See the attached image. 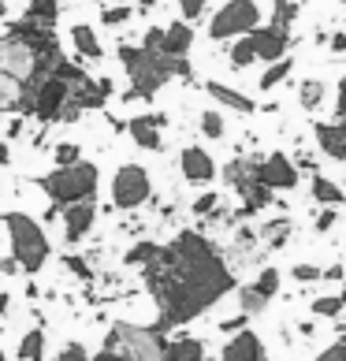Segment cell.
I'll list each match as a JSON object with an SVG mask.
<instances>
[{"instance_id":"obj_39","label":"cell","mask_w":346,"mask_h":361,"mask_svg":"<svg viewBox=\"0 0 346 361\" xmlns=\"http://www.w3.org/2000/svg\"><path fill=\"white\" fill-rule=\"evenodd\" d=\"M52 361H89V357H86V350H82L78 343H68V346H63V350H60L56 357H52Z\"/></svg>"},{"instance_id":"obj_15","label":"cell","mask_w":346,"mask_h":361,"mask_svg":"<svg viewBox=\"0 0 346 361\" xmlns=\"http://www.w3.org/2000/svg\"><path fill=\"white\" fill-rule=\"evenodd\" d=\"M223 361H264V346L254 331L242 328L228 346H223Z\"/></svg>"},{"instance_id":"obj_43","label":"cell","mask_w":346,"mask_h":361,"mask_svg":"<svg viewBox=\"0 0 346 361\" xmlns=\"http://www.w3.org/2000/svg\"><path fill=\"white\" fill-rule=\"evenodd\" d=\"M93 361H130V357H127L123 350H112V346H104V350L93 357Z\"/></svg>"},{"instance_id":"obj_33","label":"cell","mask_w":346,"mask_h":361,"mask_svg":"<svg viewBox=\"0 0 346 361\" xmlns=\"http://www.w3.org/2000/svg\"><path fill=\"white\" fill-rule=\"evenodd\" d=\"M78 157H82V149H78L75 142H60L56 149H52V160H56V168H60V164H75Z\"/></svg>"},{"instance_id":"obj_21","label":"cell","mask_w":346,"mask_h":361,"mask_svg":"<svg viewBox=\"0 0 346 361\" xmlns=\"http://www.w3.org/2000/svg\"><path fill=\"white\" fill-rule=\"evenodd\" d=\"M71 42H75V49L82 52L86 60H101L104 56V49H101V42H97V34H93V26H71Z\"/></svg>"},{"instance_id":"obj_45","label":"cell","mask_w":346,"mask_h":361,"mask_svg":"<svg viewBox=\"0 0 346 361\" xmlns=\"http://www.w3.org/2000/svg\"><path fill=\"white\" fill-rule=\"evenodd\" d=\"M68 264H71V269H75L78 276H82V279L89 276V269H86V264H82V261H78V257H68Z\"/></svg>"},{"instance_id":"obj_47","label":"cell","mask_w":346,"mask_h":361,"mask_svg":"<svg viewBox=\"0 0 346 361\" xmlns=\"http://www.w3.org/2000/svg\"><path fill=\"white\" fill-rule=\"evenodd\" d=\"M8 157H11V153H8V142H0V168L8 164Z\"/></svg>"},{"instance_id":"obj_4","label":"cell","mask_w":346,"mask_h":361,"mask_svg":"<svg viewBox=\"0 0 346 361\" xmlns=\"http://www.w3.org/2000/svg\"><path fill=\"white\" fill-rule=\"evenodd\" d=\"M119 63L127 68L130 78V90L123 101H145L171 78H190L186 56H168V52L149 45H119Z\"/></svg>"},{"instance_id":"obj_3","label":"cell","mask_w":346,"mask_h":361,"mask_svg":"<svg viewBox=\"0 0 346 361\" xmlns=\"http://www.w3.org/2000/svg\"><path fill=\"white\" fill-rule=\"evenodd\" d=\"M60 63H63V49H60V37L52 26L19 19L0 34V75L16 78L26 93V101H30L34 86L52 68H60Z\"/></svg>"},{"instance_id":"obj_20","label":"cell","mask_w":346,"mask_h":361,"mask_svg":"<svg viewBox=\"0 0 346 361\" xmlns=\"http://www.w3.org/2000/svg\"><path fill=\"white\" fill-rule=\"evenodd\" d=\"M205 90H209V97H216L220 104H228V109H235V112H242V116H249V112L257 109V101H249L246 93H238V90H231V86H223V82H209Z\"/></svg>"},{"instance_id":"obj_8","label":"cell","mask_w":346,"mask_h":361,"mask_svg":"<svg viewBox=\"0 0 346 361\" xmlns=\"http://www.w3.org/2000/svg\"><path fill=\"white\" fill-rule=\"evenodd\" d=\"M261 23V8L257 0H228L216 16L209 23V37L212 42H228V37H238V34H249L257 30Z\"/></svg>"},{"instance_id":"obj_10","label":"cell","mask_w":346,"mask_h":361,"mask_svg":"<svg viewBox=\"0 0 346 361\" xmlns=\"http://www.w3.org/2000/svg\"><path fill=\"white\" fill-rule=\"evenodd\" d=\"M249 34H254V45H257V60H268V63L283 60V52L290 45V26L272 19L268 26H257V30H249Z\"/></svg>"},{"instance_id":"obj_22","label":"cell","mask_w":346,"mask_h":361,"mask_svg":"<svg viewBox=\"0 0 346 361\" xmlns=\"http://www.w3.org/2000/svg\"><path fill=\"white\" fill-rule=\"evenodd\" d=\"M309 190H313V197H316L321 205H339L342 197H346L342 186L331 183V179H324V176H313V186H309Z\"/></svg>"},{"instance_id":"obj_28","label":"cell","mask_w":346,"mask_h":361,"mask_svg":"<svg viewBox=\"0 0 346 361\" xmlns=\"http://www.w3.org/2000/svg\"><path fill=\"white\" fill-rule=\"evenodd\" d=\"M321 101H324V82L321 78H305L302 82V109L313 112V109H321Z\"/></svg>"},{"instance_id":"obj_41","label":"cell","mask_w":346,"mask_h":361,"mask_svg":"<svg viewBox=\"0 0 346 361\" xmlns=\"http://www.w3.org/2000/svg\"><path fill=\"white\" fill-rule=\"evenodd\" d=\"M216 205H220V197H216V194H202V197L194 202V212H197V216H209V212L216 209Z\"/></svg>"},{"instance_id":"obj_31","label":"cell","mask_w":346,"mask_h":361,"mask_svg":"<svg viewBox=\"0 0 346 361\" xmlns=\"http://www.w3.org/2000/svg\"><path fill=\"white\" fill-rule=\"evenodd\" d=\"M238 302H242V313H246V317H249V313H261L264 305H268V298H264V294H257V290H254V283L238 290Z\"/></svg>"},{"instance_id":"obj_5","label":"cell","mask_w":346,"mask_h":361,"mask_svg":"<svg viewBox=\"0 0 346 361\" xmlns=\"http://www.w3.org/2000/svg\"><path fill=\"white\" fill-rule=\"evenodd\" d=\"M97 164L89 160H75V164H60L49 176L37 179V186L52 197V205H75V202H97Z\"/></svg>"},{"instance_id":"obj_51","label":"cell","mask_w":346,"mask_h":361,"mask_svg":"<svg viewBox=\"0 0 346 361\" xmlns=\"http://www.w3.org/2000/svg\"><path fill=\"white\" fill-rule=\"evenodd\" d=\"M339 339H342V343H346V331H339Z\"/></svg>"},{"instance_id":"obj_7","label":"cell","mask_w":346,"mask_h":361,"mask_svg":"<svg viewBox=\"0 0 346 361\" xmlns=\"http://www.w3.org/2000/svg\"><path fill=\"white\" fill-rule=\"evenodd\" d=\"M109 346L123 350L130 361H164V339L161 328H135V324H116L109 331Z\"/></svg>"},{"instance_id":"obj_44","label":"cell","mask_w":346,"mask_h":361,"mask_svg":"<svg viewBox=\"0 0 346 361\" xmlns=\"http://www.w3.org/2000/svg\"><path fill=\"white\" fill-rule=\"evenodd\" d=\"M321 279H346V272H342V264H331L328 272H321Z\"/></svg>"},{"instance_id":"obj_32","label":"cell","mask_w":346,"mask_h":361,"mask_svg":"<svg viewBox=\"0 0 346 361\" xmlns=\"http://www.w3.org/2000/svg\"><path fill=\"white\" fill-rule=\"evenodd\" d=\"M156 250H161L156 243H138L135 250L127 253V264H149V261L156 257Z\"/></svg>"},{"instance_id":"obj_48","label":"cell","mask_w":346,"mask_h":361,"mask_svg":"<svg viewBox=\"0 0 346 361\" xmlns=\"http://www.w3.org/2000/svg\"><path fill=\"white\" fill-rule=\"evenodd\" d=\"M0 313H8V294H0Z\"/></svg>"},{"instance_id":"obj_9","label":"cell","mask_w":346,"mask_h":361,"mask_svg":"<svg viewBox=\"0 0 346 361\" xmlns=\"http://www.w3.org/2000/svg\"><path fill=\"white\" fill-rule=\"evenodd\" d=\"M153 194V183H149V171L142 164H123L112 179V205L116 209H138L149 202Z\"/></svg>"},{"instance_id":"obj_14","label":"cell","mask_w":346,"mask_h":361,"mask_svg":"<svg viewBox=\"0 0 346 361\" xmlns=\"http://www.w3.org/2000/svg\"><path fill=\"white\" fill-rule=\"evenodd\" d=\"M179 168H183V176L190 179V183H212V176H216V164H212V157H209L205 149H197V145L183 149Z\"/></svg>"},{"instance_id":"obj_12","label":"cell","mask_w":346,"mask_h":361,"mask_svg":"<svg viewBox=\"0 0 346 361\" xmlns=\"http://www.w3.org/2000/svg\"><path fill=\"white\" fill-rule=\"evenodd\" d=\"M97 220V202H75V205H63V235L68 243H78L86 238V231Z\"/></svg>"},{"instance_id":"obj_26","label":"cell","mask_w":346,"mask_h":361,"mask_svg":"<svg viewBox=\"0 0 346 361\" xmlns=\"http://www.w3.org/2000/svg\"><path fill=\"white\" fill-rule=\"evenodd\" d=\"M261 238L268 243V250H279V246L290 238V220L279 216V220H272V224H264V227H261Z\"/></svg>"},{"instance_id":"obj_29","label":"cell","mask_w":346,"mask_h":361,"mask_svg":"<svg viewBox=\"0 0 346 361\" xmlns=\"http://www.w3.org/2000/svg\"><path fill=\"white\" fill-rule=\"evenodd\" d=\"M254 290L272 302L276 294H279V269H261V276L254 279Z\"/></svg>"},{"instance_id":"obj_11","label":"cell","mask_w":346,"mask_h":361,"mask_svg":"<svg viewBox=\"0 0 346 361\" xmlns=\"http://www.w3.org/2000/svg\"><path fill=\"white\" fill-rule=\"evenodd\" d=\"M257 179L268 186V190H290V186H298V168L290 164L283 153H272L257 164Z\"/></svg>"},{"instance_id":"obj_30","label":"cell","mask_w":346,"mask_h":361,"mask_svg":"<svg viewBox=\"0 0 346 361\" xmlns=\"http://www.w3.org/2000/svg\"><path fill=\"white\" fill-rule=\"evenodd\" d=\"M290 68H295L290 60H276L272 68L261 75V90H276V86H279V82H283V78L290 75Z\"/></svg>"},{"instance_id":"obj_46","label":"cell","mask_w":346,"mask_h":361,"mask_svg":"<svg viewBox=\"0 0 346 361\" xmlns=\"http://www.w3.org/2000/svg\"><path fill=\"white\" fill-rule=\"evenodd\" d=\"M331 49L342 52V49H346V37H342V34H335V37H331Z\"/></svg>"},{"instance_id":"obj_24","label":"cell","mask_w":346,"mask_h":361,"mask_svg":"<svg viewBox=\"0 0 346 361\" xmlns=\"http://www.w3.org/2000/svg\"><path fill=\"white\" fill-rule=\"evenodd\" d=\"M42 354H45V331L42 328L26 331L19 343V361H42Z\"/></svg>"},{"instance_id":"obj_53","label":"cell","mask_w":346,"mask_h":361,"mask_svg":"<svg viewBox=\"0 0 346 361\" xmlns=\"http://www.w3.org/2000/svg\"><path fill=\"white\" fill-rule=\"evenodd\" d=\"M276 4H279V0H276Z\"/></svg>"},{"instance_id":"obj_1","label":"cell","mask_w":346,"mask_h":361,"mask_svg":"<svg viewBox=\"0 0 346 361\" xmlns=\"http://www.w3.org/2000/svg\"><path fill=\"white\" fill-rule=\"evenodd\" d=\"M142 272L161 310V320H156L161 331L202 317L235 287L228 261L197 231H179L168 246L156 250L149 264H142Z\"/></svg>"},{"instance_id":"obj_17","label":"cell","mask_w":346,"mask_h":361,"mask_svg":"<svg viewBox=\"0 0 346 361\" xmlns=\"http://www.w3.org/2000/svg\"><path fill=\"white\" fill-rule=\"evenodd\" d=\"M316 142L331 160H346V119L339 123H316Z\"/></svg>"},{"instance_id":"obj_37","label":"cell","mask_w":346,"mask_h":361,"mask_svg":"<svg viewBox=\"0 0 346 361\" xmlns=\"http://www.w3.org/2000/svg\"><path fill=\"white\" fill-rule=\"evenodd\" d=\"M127 19H130V8H123V4L101 11V23H104V26H119V23H127Z\"/></svg>"},{"instance_id":"obj_40","label":"cell","mask_w":346,"mask_h":361,"mask_svg":"<svg viewBox=\"0 0 346 361\" xmlns=\"http://www.w3.org/2000/svg\"><path fill=\"white\" fill-rule=\"evenodd\" d=\"M313 361H346V343L339 339L335 346H328V350H321V354H316Z\"/></svg>"},{"instance_id":"obj_36","label":"cell","mask_w":346,"mask_h":361,"mask_svg":"<svg viewBox=\"0 0 346 361\" xmlns=\"http://www.w3.org/2000/svg\"><path fill=\"white\" fill-rule=\"evenodd\" d=\"M205 8H209V0H179V11H183V19H186V23L202 19V16H205Z\"/></svg>"},{"instance_id":"obj_35","label":"cell","mask_w":346,"mask_h":361,"mask_svg":"<svg viewBox=\"0 0 346 361\" xmlns=\"http://www.w3.org/2000/svg\"><path fill=\"white\" fill-rule=\"evenodd\" d=\"M202 135H205V138H223V116L202 112Z\"/></svg>"},{"instance_id":"obj_34","label":"cell","mask_w":346,"mask_h":361,"mask_svg":"<svg viewBox=\"0 0 346 361\" xmlns=\"http://www.w3.org/2000/svg\"><path fill=\"white\" fill-rule=\"evenodd\" d=\"M290 279H295V283H321V269H316V264H295V269H290Z\"/></svg>"},{"instance_id":"obj_25","label":"cell","mask_w":346,"mask_h":361,"mask_svg":"<svg viewBox=\"0 0 346 361\" xmlns=\"http://www.w3.org/2000/svg\"><path fill=\"white\" fill-rule=\"evenodd\" d=\"M309 310H313V317L339 320L346 305H342V298H339V294H321V298H313V302H309Z\"/></svg>"},{"instance_id":"obj_13","label":"cell","mask_w":346,"mask_h":361,"mask_svg":"<svg viewBox=\"0 0 346 361\" xmlns=\"http://www.w3.org/2000/svg\"><path fill=\"white\" fill-rule=\"evenodd\" d=\"M161 127H164V116H135L127 123V130H130V138H135L142 149H149V153H156L164 145V138H161Z\"/></svg>"},{"instance_id":"obj_16","label":"cell","mask_w":346,"mask_h":361,"mask_svg":"<svg viewBox=\"0 0 346 361\" xmlns=\"http://www.w3.org/2000/svg\"><path fill=\"white\" fill-rule=\"evenodd\" d=\"M190 45H194V30H190V23L186 19H179V23H171L168 30L161 34V52H168V56H186L190 52Z\"/></svg>"},{"instance_id":"obj_49","label":"cell","mask_w":346,"mask_h":361,"mask_svg":"<svg viewBox=\"0 0 346 361\" xmlns=\"http://www.w3.org/2000/svg\"><path fill=\"white\" fill-rule=\"evenodd\" d=\"M8 16V4H4V0H0V19H4Z\"/></svg>"},{"instance_id":"obj_38","label":"cell","mask_w":346,"mask_h":361,"mask_svg":"<svg viewBox=\"0 0 346 361\" xmlns=\"http://www.w3.org/2000/svg\"><path fill=\"white\" fill-rule=\"evenodd\" d=\"M335 220H339V216H335V205H328L324 212H316V220H313V227H316V231L324 235V231H331V227H335Z\"/></svg>"},{"instance_id":"obj_18","label":"cell","mask_w":346,"mask_h":361,"mask_svg":"<svg viewBox=\"0 0 346 361\" xmlns=\"http://www.w3.org/2000/svg\"><path fill=\"white\" fill-rule=\"evenodd\" d=\"M164 361H205V346L202 339L179 336V339L164 343Z\"/></svg>"},{"instance_id":"obj_42","label":"cell","mask_w":346,"mask_h":361,"mask_svg":"<svg viewBox=\"0 0 346 361\" xmlns=\"http://www.w3.org/2000/svg\"><path fill=\"white\" fill-rule=\"evenodd\" d=\"M335 116L346 119V75L339 78V101H335Z\"/></svg>"},{"instance_id":"obj_52","label":"cell","mask_w":346,"mask_h":361,"mask_svg":"<svg viewBox=\"0 0 346 361\" xmlns=\"http://www.w3.org/2000/svg\"><path fill=\"white\" fill-rule=\"evenodd\" d=\"M116 4H123V0H116Z\"/></svg>"},{"instance_id":"obj_50","label":"cell","mask_w":346,"mask_h":361,"mask_svg":"<svg viewBox=\"0 0 346 361\" xmlns=\"http://www.w3.org/2000/svg\"><path fill=\"white\" fill-rule=\"evenodd\" d=\"M339 298H342V305H346V283H342V290H339Z\"/></svg>"},{"instance_id":"obj_27","label":"cell","mask_w":346,"mask_h":361,"mask_svg":"<svg viewBox=\"0 0 346 361\" xmlns=\"http://www.w3.org/2000/svg\"><path fill=\"white\" fill-rule=\"evenodd\" d=\"M257 60V45H254V34L238 37V42L231 45V63L235 68H249V63Z\"/></svg>"},{"instance_id":"obj_23","label":"cell","mask_w":346,"mask_h":361,"mask_svg":"<svg viewBox=\"0 0 346 361\" xmlns=\"http://www.w3.org/2000/svg\"><path fill=\"white\" fill-rule=\"evenodd\" d=\"M60 16V0H30V8H26V16L23 19H30V23H42V26H52Z\"/></svg>"},{"instance_id":"obj_2","label":"cell","mask_w":346,"mask_h":361,"mask_svg":"<svg viewBox=\"0 0 346 361\" xmlns=\"http://www.w3.org/2000/svg\"><path fill=\"white\" fill-rule=\"evenodd\" d=\"M109 93H112L109 78H89L82 68L63 60L60 68H52L34 86L30 101H26V116L42 119V123H71L89 109H104Z\"/></svg>"},{"instance_id":"obj_19","label":"cell","mask_w":346,"mask_h":361,"mask_svg":"<svg viewBox=\"0 0 346 361\" xmlns=\"http://www.w3.org/2000/svg\"><path fill=\"white\" fill-rule=\"evenodd\" d=\"M0 112L4 116H23L26 112V93L16 78L0 75Z\"/></svg>"},{"instance_id":"obj_6","label":"cell","mask_w":346,"mask_h":361,"mask_svg":"<svg viewBox=\"0 0 346 361\" xmlns=\"http://www.w3.org/2000/svg\"><path fill=\"white\" fill-rule=\"evenodd\" d=\"M4 227H8V238H11V257L19 261V269L37 272L49 261L45 227L34 216H26V212H4Z\"/></svg>"}]
</instances>
